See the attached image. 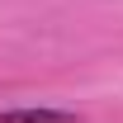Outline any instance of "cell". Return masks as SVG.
I'll return each mask as SVG.
<instances>
[{"instance_id": "1", "label": "cell", "mask_w": 123, "mask_h": 123, "mask_svg": "<svg viewBox=\"0 0 123 123\" xmlns=\"http://www.w3.org/2000/svg\"><path fill=\"white\" fill-rule=\"evenodd\" d=\"M0 123H76L66 109H0Z\"/></svg>"}]
</instances>
